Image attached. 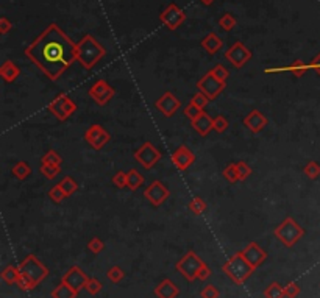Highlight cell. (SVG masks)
<instances>
[{
	"mask_svg": "<svg viewBox=\"0 0 320 298\" xmlns=\"http://www.w3.org/2000/svg\"><path fill=\"white\" fill-rule=\"evenodd\" d=\"M222 270L225 272V275H228V278L231 281H234L236 284H244L250 278V275L254 272V269L244 258L242 252L234 253L225 264L222 265Z\"/></svg>",
	"mask_w": 320,
	"mask_h": 298,
	"instance_id": "3",
	"label": "cell"
},
{
	"mask_svg": "<svg viewBox=\"0 0 320 298\" xmlns=\"http://www.w3.org/2000/svg\"><path fill=\"white\" fill-rule=\"evenodd\" d=\"M41 163H42V164H50V166H61L62 158L58 155V152H55V150H49L47 153H44V155H42Z\"/></svg>",
	"mask_w": 320,
	"mask_h": 298,
	"instance_id": "31",
	"label": "cell"
},
{
	"mask_svg": "<svg viewBox=\"0 0 320 298\" xmlns=\"http://www.w3.org/2000/svg\"><path fill=\"white\" fill-rule=\"evenodd\" d=\"M159 21H161L169 30H177L186 21V14L178 5L169 4L166 7V10L159 14Z\"/></svg>",
	"mask_w": 320,
	"mask_h": 298,
	"instance_id": "14",
	"label": "cell"
},
{
	"mask_svg": "<svg viewBox=\"0 0 320 298\" xmlns=\"http://www.w3.org/2000/svg\"><path fill=\"white\" fill-rule=\"evenodd\" d=\"M78 292H75L71 286H68L66 283L58 284L53 290H52V298H77Z\"/></svg>",
	"mask_w": 320,
	"mask_h": 298,
	"instance_id": "26",
	"label": "cell"
},
{
	"mask_svg": "<svg viewBox=\"0 0 320 298\" xmlns=\"http://www.w3.org/2000/svg\"><path fill=\"white\" fill-rule=\"evenodd\" d=\"M211 70H213V73L216 75L217 80H220L222 83H227L228 77H230V72H228V69H227L225 66L217 64V66H216V67H213Z\"/></svg>",
	"mask_w": 320,
	"mask_h": 298,
	"instance_id": "43",
	"label": "cell"
},
{
	"mask_svg": "<svg viewBox=\"0 0 320 298\" xmlns=\"http://www.w3.org/2000/svg\"><path fill=\"white\" fill-rule=\"evenodd\" d=\"M266 298H284V287L280 286L278 283H272L266 290H264Z\"/></svg>",
	"mask_w": 320,
	"mask_h": 298,
	"instance_id": "33",
	"label": "cell"
},
{
	"mask_svg": "<svg viewBox=\"0 0 320 298\" xmlns=\"http://www.w3.org/2000/svg\"><path fill=\"white\" fill-rule=\"evenodd\" d=\"M58 184L61 186V189H62L64 194H66V197H71L78 189V184H77V181L72 177H64Z\"/></svg>",
	"mask_w": 320,
	"mask_h": 298,
	"instance_id": "29",
	"label": "cell"
},
{
	"mask_svg": "<svg viewBox=\"0 0 320 298\" xmlns=\"http://www.w3.org/2000/svg\"><path fill=\"white\" fill-rule=\"evenodd\" d=\"M11 28H13V24H11L7 18H0V33H2V35H7Z\"/></svg>",
	"mask_w": 320,
	"mask_h": 298,
	"instance_id": "49",
	"label": "cell"
},
{
	"mask_svg": "<svg viewBox=\"0 0 320 298\" xmlns=\"http://www.w3.org/2000/svg\"><path fill=\"white\" fill-rule=\"evenodd\" d=\"M213 123H214V130L217 133H223V131H227V128L230 127V122L227 117H223V116H216L213 119Z\"/></svg>",
	"mask_w": 320,
	"mask_h": 298,
	"instance_id": "40",
	"label": "cell"
},
{
	"mask_svg": "<svg viewBox=\"0 0 320 298\" xmlns=\"http://www.w3.org/2000/svg\"><path fill=\"white\" fill-rule=\"evenodd\" d=\"M311 69V66L309 64H306V62H303L301 59H295L292 64H289V66H286V72H291V73H294L297 78H300V77H303V75H306V72Z\"/></svg>",
	"mask_w": 320,
	"mask_h": 298,
	"instance_id": "28",
	"label": "cell"
},
{
	"mask_svg": "<svg viewBox=\"0 0 320 298\" xmlns=\"http://www.w3.org/2000/svg\"><path fill=\"white\" fill-rule=\"evenodd\" d=\"M192 128H194L200 136H206L208 133H210L211 130H214V123H213V119L208 116V113H202L196 120L190 122Z\"/></svg>",
	"mask_w": 320,
	"mask_h": 298,
	"instance_id": "21",
	"label": "cell"
},
{
	"mask_svg": "<svg viewBox=\"0 0 320 298\" xmlns=\"http://www.w3.org/2000/svg\"><path fill=\"white\" fill-rule=\"evenodd\" d=\"M31 167L28 166V163L25 161H19V163H16V166L11 169V174L13 177H16L19 181H25L30 175H31Z\"/></svg>",
	"mask_w": 320,
	"mask_h": 298,
	"instance_id": "25",
	"label": "cell"
},
{
	"mask_svg": "<svg viewBox=\"0 0 320 298\" xmlns=\"http://www.w3.org/2000/svg\"><path fill=\"white\" fill-rule=\"evenodd\" d=\"M190 103H194L199 109H202V111H205V108L208 106V103H210V99H208L203 92H197L194 97H192V100H190Z\"/></svg>",
	"mask_w": 320,
	"mask_h": 298,
	"instance_id": "41",
	"label": "cell"
},
{
	"mask_svg": "<svg viewBox=\"0 0 320 298\" xmlns=\"http://www.w3.org/2000/svg\"><path fill=\"white\" fill-rule=\"evenodd\" d=\"M300 286L295 283H289L286 287H284V295L287 296V298H295V296H298V293H300Z\"/></svg>",
	"mask_w": 320,
	"mask_h": 298,
	"instance_id": "48",
	"label": "cell"
},
{
	"mask_svg": "<svg viewBox=\"0 0 320 298\" xmlns=\"http://www.w3.org/2000/svg\"><path fill=\"white\" fill-rule=\"evenodd\" d=\"M197 88L210 100H214L220 96V92L227 88V83H222L220 80H217L216 75L213 73V70H210L197 82Z\"/></svg>",
	"mask_w": 320,
	"mask_h": 298,
	"instance_id": "9",
	"label": "cell"
},
{
	"mask_svg": "<svg viewBox=\"0 0 320 298\" xmlns=\"http://www.w3.org/2000/svg\"><path fill=\"white\" fill-rule=\"evenodd\" d=\"M183 113H184V116H186V117L192 122V120H196V119H197V117L203 113V111H202V109H199L194 103H189V105L184 108V111H183Z\"/></svg>",
	"mask_w": 320,
	"mask_h": 298,
	"instance_id": "45",
	"label": "cell"
},
{
	"mask_svg": "<svg viewBox=\"0 0 320 298\" xmlns=\"http://www.w3.org/2000/svg\"><path fill=\"white\" fill-rule=\"evenodd\" d=\"M105 55L106 49L95 41L92 35H86L77 42V61L88 70L97 66V62H100Z\"/></svg>",
	"mask_w": 320,
	"mask_h": 298,
	"instance_id": "2",
	"label": "cell"
},
{
	"mask_svg": "<svg viewBox=\"0 0 320 298\" xmlns=\"http://www.w3.org/2000/svg\"><path fill=\"white\" fill-rule=\"evenodd\" d=\"M88 250H91L94 255H99L100 252H103V250H105V244H103V241L100 238H92L88 242Z\"/></svg>",
	"mask_w": 320,
	"mask_h": 298,
	"instance_id": "42",
	"label": "cell"
},
{
	"mask_svg": "<svg viewBox=\"0 0 320 298\" xmlns=\"http://www.w3.org/2000/svg\"><path fill=\"white\" fill-rule=\"evenodd\" d=\"M222 175H223V178H225L227 181H230V183H237V181H241V180H239V174H237L236 163L228 164L225 169H223Z\"/></svg>",
	"mask_w": 320,
	"mask_h": 298,
	"instance_id": "34",
	"label": "cell"
},
{
	"mask_svg": "<svg viewBox=\"0 0 320 298\" xmlns=\"http://www.w3.org/2000/svg\"><path fill=\"white\" fill-rule=\"evenodd\" d=\"M41 174L47 178V180H55L59 172H61V166H50V164H41Z\"/></svg>",
	"mask_w": 320,
	"mask_h": 298,
	"instance_id": "32",
	"label": "cell"
},
{
	"mask_svg": "<svg viewBox=\"0 0 320 298\" xmlns=\"http://www.w3.org/2000/svg\"><path fill=\"white\" fill-rule=\"evenodd\" d=\"M205 262L192 252H187L178 262L177 265H175V269H177L183 276L184 279H187L189 283H192V281H196L197 279V275H199V270L203 267Z\"/></svg>",
	"mask_w": 320,
	"mask_h": 298,
	"instance_id": "6",
	"label": "cell"
},
{
	"mask_svg": "<svg viewBox=\"0 0 320 298\" xmlns=\"http://www.w3.org/2000/svg\"><path fill=\"white\" fill-rule=\"evenodd\" d=\"M236 167H237V174H239V180H241V181L247 180L251 175V167L245 161L236 163Z\"/></svg>",
	"mask_w": 320,
	"mask_h": 298,
	"instance_id": "39",
	"label": "cell"
},
{
	"mask_svg": "<svg viewBox=\"0 0 320 298\" xmlns=\"http://www.w3.org/2000/svg\"><path fill=\"white\" fill-rule=\"evenodd\" d=\"M19 270L24 276H27L30 279V283L33 284V287L41 284L47 278V275H49V269H47L35 255H28L19 264Z\"/></svg>",
	"mask_w": 320,
	"mask_h": 298,
	"instance_id": "5",
	"label": "cell"
},
{
	"mask_svg": "<svg viewBox=\"0 0 320 298\" xmlns=\"http://www.w3.org/2000/svg\"><path fill=\"white\" fill-rule=\"evenodd\" d=\"M222 45H223V42H222V39H220L216 33L206 35V36L203 38V41H202V47H203V49H205L208 53H210V55L217 53V52L222 49Z\"/></svg>",
	"mask_w": 320,
	"mask_h": 298,
	"instance_id": "23",
	"label": "cell"
},
{
	"mask_svg": "<svg viewBox=\"0 0 320 298\" xmlns=\"http://www.w3.org/2000/svg\"><path fill=\"white\" fill-rule=\"evenodd\" d=\"M19 275H21L19 265H8V267L4 269V272L0 276H2V279L7 284H16L19 279Z\"/></svg>",
	"mask_w": 320,
	"mask_h": 298,
	"instance_id": "27",
	"label": "cell"
},
{
	"mask_svg": "<svg viewBox=\"0 0 320 298\" xmlns=\"http://www.w3.org/2000/svg\"><path fill=\"white\" fill-rule=\"evenodd\" d=\"M225 58L231 62L233 67L241 69L251 59V52H250L248 47H245L241 41H237L225 52Z\"/></svg>",
	"mask_w": 320,
	"mask_h": 298,
	"instance_id": "11",
	"label": "cell"
},
{
	"mask_svg": "<svg viewBox=\"0 0 320 298\" xmlns=\"http://www.w3.org/2000/svg\"><path fill=\"white\" fill-rule=\"evenodd\" d=\"M155 108L164 117H172L181 108V100L177 99L172 92L167 91V92H164L163 96L155 102Z\"/></svg>",
	"mask_w": 320,
	"mask_h": 298,
	"instance_id": "15",
	"label": "cell"
},
{
	"mask_svg": "<svg viewBox=\"0 0 320 298\" xmlns=\"http://www.w3.org/2000/svg\"><path fill=\"white\" fill-rule=\"evenodd\" d=\"M102 283L97 279V278H89L88 279V283H86V286H85V290L88 292V293H91V295H97L100 290H102Z\"/></svg>",
	"mask_w": 320,
	"mask_h": 298,
	"instance_id": "38",
	"label": "cell"
},
{
	"mask_svg": "<svg viewBox=\"0 0 320 298\" xmlns=\"http://www.w3.org/2000/svg\"><path fill=\"white\" fill-rule=\"evenodd\" d=\"M19 75H21V69H19V66L16 64V62H13V61H10V59H7L2 66H0V77L4 78V82H7V83H13V82H16L19 78Z\"/></svg>",
	"mask_w": 320,
	"mask_h": 298,
	"instance_id": "22",
	"label": "cell"
},
{
	"mask_svg": "<svg viewBox=\"0 0 320 298\" xmlns=\"http://www.w3.org/2000/svg\"><path fill=\"white\" fill-rule=\"evenodd\" d=\"M309 66H311V69H312V70H315V72L320 75V53H318V55H317V56H315V58L309 62Z\"/></svg>",
	"mask_w": 320,
	"mask_h": 298,
	"instance_id": "51",
	"label": "cell"
},
{
	"mask_svg": "<svg viewBox=\"0 0 320 298\" xmlns=\"http://www.w3.org/2000/svg\"><path fill=\"white\" fill-rule=\"evenodd\" d=\"M274 234L283 245L291 248L305 236V230H303L292 217H286L284 220L274 230Z\"/></svg>",
	"mask_w": 320,
	"mask_h": 298,
	"instance_id": "4",
	"label": "cell"
},
{
	"mask_svg": "<svg viewBox=\"0 0 320 298\" xmlns=\"http://www.w3.org/2000/svg\"><path fill=\"white\" fill-rule=\"evenodd\" d=\"M206 208H208L206 206V201L203 198H200V197H196V198H192L189 201V209H190L192 214H196V215L203 214L206 211Z\"/></svg>",
	"mask_w": 320,
	"mask_h": 298,
	"instance_id": "30",
	"label": "cell"
},
{
	"mask_svg": "<svg viewBox=\"0 0 320 298\" xmlns=\"http://www.w3.org/2000/svg\"><path fill=\"white\" fill-rule=\"evenodd\" d=\"M219 25L222 30H225V31H231L234 27H236V18L231 14V13H225L222 16V18L219 19Z\"/></svg>",
	"mask_w": 320,
	"mask_h": 298,
	"instance_id": "35",
	"label": "cell"
},
{
	"mask_svg": "<svg viewBox=\"0 0 320 298\" xmlns=\"http://www.w3.org/2000/svg\"><path fill=\"white\" fill-rule=\"evenodd\" d=\"M199 2H202L203 5H213L216 0H199Z\"/></svg>",
	"mask_w": 320,
	"mask_h": 298,
	"instance_id": "52",
	"label": "cell"
},
{
	"mask_svg": "<svg viewBox=\"0 0 320 298\" xmlns=\"http://www.w3.org/2000/svg\"><path fill=\"white\" fill-rule=\"evenodd\" d=\"M89 276L78 267V265H72V267L62 275L61 281L66 283L68 286H71L75 292H80L82 289H85L86 283H88Z\"/></svg>",
	"mask_w": 320,
	"mask_h": 298,
	"instance_id": "16",
	"label": "cell"
},
{
	"mask_svg": "<svg viewBox=\"0 0 320 298\" xmlns=\"http://www.w3.org/2000/svg\"><path fill=\"white\" fill-rule=\"evenodd\" d=\"M144 184V175L136 169H130L126 172V187L130 191H136Z\"/></svg>",
	"mask_w": 320,
	"mask_h": 298,
	"instance_id": "24",
	"label": "cell"
},
{
	"mask_svg": "<svg viewBox=\"0 0 320 298\" xmlns=\"http://www.w3.org/2000/svg\"><path fill=\"white\" fill-rule=\"evenodd\" d=\"M109 133L99 123H94L85 131V140L94 148V150H102L109 142Z\"/></svg>",
	"mask_w": 320,
	"mask_h": 298,
	"instance_id": "13",
	"label": "cell"
},
{
	"mask_svg": "<svg viewBox=\"0 0 320 298\" xmlns=\"http://www.w3.org/2000/svg\"><path fill=\"white\" fill-rule=\"evenodd\" d=\"M267 117L260 111V109H251V111L244 117V125L251 133H260L267 127Z\"/></svg>",
	"mask_w": 320,
	"mask_h": 298,
	"instance_id": "19",
	"label": "cell"
},
{
	"mask_svg": "<svg viewBox=\"0 0 320 298\" xmlns=\"http://www.w3.org/2000/svg\"><path fill=\"white\" fill-rule=\"evenodd\" d=\"M47 108L58 120H68L77 111V103L68 94H58Z\"/></svg>",
	"mask_w": 320,
	"mask_h": 298,
	"instance_id": "7",
	"label": "cell"
},
{
	"mask_svg": "<svg viewBox=\"0 0 320 298\" xmlns=\"http://www.w3.org/2000/svg\"><path fill=\"white\" fill-rule=\"evenodd\" d=\"M106 276H108V279L111 281V283L117 284V283H120V281L125 278V273H123V270L119 267V265H113V267L108 270Z\"/></svg>",
	"mask_w": 320,
	"mask_h": 298,
	"instance_id": "37",
	"label": "cell"
},
{
	"mask_svg": "<svg viewBox=\"0 0 320 298\" xmlns=\"http://www.w3.org/2000/svg\"><path fill=\"white\" fill-rule=\"evenodd\" d=\"M24 53L49 80L56 82L77 61V44L56 24H50Z\"/></svg>",
	"mask_w": 320,
	"mask_h": 298,
	"instance_id": "1",
	"label": "cell"
},
{
	"mask_svg": "<svg viewBox=\"0 0 320 298\" xmlns=\"http://www.w3.org/2000/svg\"><path fill=\"white\" fill-rule=\"evenodd\" d=\"M219 295H220L219 289L216 286H213V284H206L202 289V292H200L202 298H219Z\"/></svg>",
	"mask_w": 320,
	"mask_h": 298,
	"instance_id": "46",
	"label": "cell"
},
{
	"mask_svg": "<svg viewBox=\"0 0 320 298\" xmlns=\"http://www.w3.org/2000/svg\"><path fill=\"white\" fill-rule=\"evenodd\" d=\"M144 197L146 200L153 206H161L163 203L170 197V191L169 187L159 180H155L149 184V187H146V191H144Z\"/></svg>",
	"mask_w": 320,
	"mask_h": 298,
	"instance_id": "10",
	"label": "cell"
},
{
	"mask_svg": "<svg viewBox=\"0 0 320 298\" xmlns=\"http://www.w3.org/2000/svg\"><path fill=\"white\" fill-rule=\"evenodd\" d=\"M211 276V270H210V267H208V265L205 264L203 267L199 270V275H197V279H200V281H206L208 278Z\"/></svg>",
	"mask_w": 320,
	"mask_h": 298,
	"instance_id": "50",
	"label": "cell"
},
{
	"mask_svg": "<svg viewBox=\"0 0 320 298\" xmlns=\"http://www.w3.org/2000/svg\"><path fill=\"white\" fill-rule=\"evenodd\" d=\"M303 172H305V175L309 180H317L320 177V164L317 161H309L303 169Z\"/></svg>",
	"mask_w": 320,
	"mask_h": 298,
	"instance_id": "36",
	"label": "cell"
},
{
	"mask_svg": "<svg viewBox=\"0 0 320 298\" xmlns=\"http://www.w3.org/2000/svg\"><path fill=\"white\" fill-rule=\"evenodd\" d=\"M172 163L178 170H187L192 164L196 163V155L189 147L180 145L177 150L172 153Z\"/></svg>",
	"mask_w": 320,
	"mask_h": 298,
	"instance_id": "17",
	"label": "cell"
},
{
	"mask_svg": "<svg viewBox=\"0 0 320 298\" xmlns=\"http://www.w3.org/2000/svg\"><path fill=\"white\" fill-rule=\"evenodd\" d=\"M113 184L116 187H119V189L126 187V172H123V170L116 172V175L113 177Z\"/></svg>",
	"mask_w": 320,
	"mask_h": 298,
	"instance_id": "47",
	"label": "cell"
},
{
	"mask_svg": "<svg viewBox=\"0 0 320 298\" xmlns=\"http://www.w3.org/2000/svg\"><path fill=\"white\" fill-rule=\"evenodd\" d=\"M88 94H89V97H91L95 103H97V105L105 106V105L109 103V100H113L116 91L109 86V83H108L106 80H97V82H95V83L89 88Z\"/></svg>",
	"mask_w": 320,
	"mask_h": 298,
	"instance_id": "12",
	"label": "cell"
},
{
	"mask_svg": "<svg viewBox=\"0 0 320 298\" xmlns=\"http://www.w3.org/2000/svg\"><path fill=\"white\" fill-rule=\"evenodd\" d=\"M155 295L158 298H177L180 295V289L169 278H166L155 287Z\"/></svg>",
	"mask_w": 320,
	"mask_h": 298,
	"instance_id": "20",
	"label": "cell"
},
{
	"mask_svg": "<svg viewBox=\"0 0 320 298\" xmlns=\"http://www.w3.org/2000/svg\"><path fill=\"white\" fill-rule=\"evenodd\" d=\"M133 158L144 167V169H153L156 166V163L161 160V152H159L152 142H144L135 153H133Z\"/></svg>",
	"mask_w": 320,
	"mask_h": 298,
	"instance_id": "8",
	"label": "cell"
},
{
	"mask_svg": "<svg viewBox=\"0 0 320 298\" xmlns=\"http://www.w3.org/2000/svg\"><path fill=\"white\" fill-rule=\"evenodd\" d=\"M49 198H50L53 203H61L64 198H66V194L62 192L61 186H59V184H56V186H53L52 189L49 191Z\"/></svg>",
	"mask_w": 320,
	"mask_h": 298,
	"instance_id": "44",
	"label": "cell"
},
{
	"mask_svg": "<svg viewBox=\"0 0 320 298\" xmlns=\"http://www.w3.org/2000/svg\"><path fill=\"white\" fill-rule=\"evenodd\" d=\"M241 252L253 269H258L260 265L267 259V252L263 250L256 242H250L244 250H241Z\"/></svg>",
	"mask_w": 320,
	"mask_h": 298,
	"instance_id": "18",
	"label": "cell"
}]
</instances>
